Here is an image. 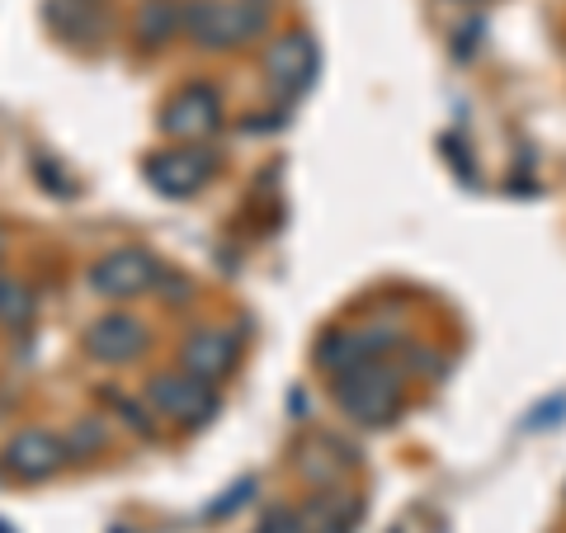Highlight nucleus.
<instances>
[{
  "label": "nucleus",
  "mask_w": 566,
  "mask_h": 533,
  "mask_svg": "<svg viewBox=\"0 0 566 533\" xmlns=\"http://www.w3.org/2000/svg\"><path fill=\"white\" fill-rule=\"evenodd\" d=\"M180 359H185V373L189 378H199V383H218V378H227V373L237 368V359H241V341L232 331H193L189 341H185V349H180Z\"/></svg>",
  "instance_id": "8"
},
{
  "label": "nucleus",
  "mask_w": 566,
  "mask_h": 533,
  "mask_svg": "<svg viewBox=\"0 0 566 533\" xmlns=\"http://www.w3.org/2000/svg\"><path fill=\"white\" fill-rule=\"evenodd\" d=\"M392 345L387 335L378 331H331L322 349H316V364L331 368V373H345L354 364H364V359H382V349Z\"/></svg>",
  "instance_id": "11"
},
{
  "label": "nucleus",
  "mask_w": 566,
  "mask_h": 533,
  "mask_svg": "<svg viewBox=\"0 0 566 533\" xmlns=\"http://www.w3.org/2000/svg\"><path fill=\"white\" fill-rule=\"evenodd\" d=\"M66 458V439L48 435V430H20L6 443V468L20 477V482H43L62 468Z\"/></svg>",
  "instance_id": "9"
},
{
  "label": "nucleus",
  "mask_w": 566,
  "mask_h": 533,
  "mask_svg": "<svg viewBox=\"0 0 566 533\" xmlns=\"http://www.w3.org/2000/svg\"><path fill=\"white\" fill-rule=\"evenodd\" d=\"M180 29V0H142L137 10V39L142 48H166Z\"/></svg>",
  "instance_id": "12"
},
{
  "label": "nucleus",
  "mask_w": 566,
  "mask_h": 533,
  "mask_svg": "<svg viewBox=\"0 0 566 533\" xmlns=\"http://www.w3.org/2000/svg\"><path fill=\"white\" fill-rule=\"evenodd\" d=\"M142 345H147V326L123 312L99 316V322L85 331V349H91L99 364H128L133 354H142Z\"/></svg>",
  "instance_id": "10"
},
{
  "label": "nucleus",
  "mask_w": 566,
  "mask_h": 533,
  "mask_svg": "<svg viewBox=\"0 0 566 533\" xmlns=\"http://www.w3.org/2000/svg\"><path fill=\"white\" fill-rule=\"evenodd\" d=\"M562 416H566V397H553V401H543V406H534V411H528L524 430H543V425H557Z\"/></svg>",
  "instance_id": "14"
},
{
  "label": "nucleus",
  "mask_w": 566,
  "mask_h": 533,
  "mask_svg": "<svg viewBox=\"0 0 566 533\" xmlns=\"http://www.w3.org/2000/svg\"><path fill=\"white\" fill-rule=\"evenodd\" d=\"M251 491H255V482H237V487H232V495H227V501H222V505H212V514H227V510H232V505H241V501H251Z\"/></svg>",
  "instance_id": "17"
},
{
  "label": "nucleus",
  "mask_w": 566,
  "mask_h": 533,
  "mask_svg": "<svg viewBox=\"0 0 566 533\" xmlns=\"http://www.w3.org/2000/svg\"><path fill=\"white\" fill-rule=\"evenodd\" d=\"M29 312H33V297L20 279H0V322H10V326H20L29 322Z\"/></svg>",
  "instance_id": "13"
},
{
  "label": "nucleus",
  "mask_w": 566,
  "mask_h": 533,
  "mask_svg": "<svg viewBox=\"0 0 566 533\" xmlns=\"http://www.w3.org/2000/svg\"><path fill=\"white\" fill-rule=\"evenodd\" d=\"M0 533H10V529H6V524H0Z\"/></svg>",
  "instance_id": "19"
},
{
  "label": "nucleus",
  "mask_w": 566,
  "mask_h": 533,
  "mask_svg": "<svg viewBox=\"0 0 566 533\" xmlns=\"http://www.w3.org/2000/svg\"><path fill=\"white\" fill-rule=\"evenodd\" d=\"M156 279H161V264L147 251H114L91 270V289L99 297H137V293H147Z\"/></svg>",
  "instance_id": "5"
},
{
  "label": "nucleus",
  "mask_w": 566,
  "mask_h": 533,
  "mask_svg": "<svg viewBox=\"0 0 566 533\" xmlns=\"http://www.w3.org/2000/svg\"><path fill=\"white\" fill-rule=\"evenodd\" d=\"M335 406H340L354 425L378 430V425L397 420V411H401V373L382 359H364L345 373H335Z\"/></svg>",
  "instance_id": "1"
},
{
  "label": "nucleus",
  "mask_w": 566,
  "mask_h": 533,
  "mask_svg": "<svg viewBox=\"0 0 566 533\" xmlns=\"http://www.w3.org/2000/svg\"><path fill=\"white\" fill-rule=\"evenodd\" d=\"M322 533H349V514H345V520H326Z\"/></svg>",
  "instance_id": "18"
},
{
  "label": "nucleus",
  "mask_w": 566,
  "mask_h": 533,
  "mask_svg": "<svg viewBox=\"0 0 566 533\" xmlns=\"http://www.w3.org/2000/svg\"><path fill=\"white\" fill-rule=\"evenodd\" d=\"M147 397L166 420L185 425V430H199V425H208L212 411H218V397L208 393V383L189 378V373H161V378H151Z\"/></svg>",
  "instance_id": "4"
},
{
  "label": "nucleus",
  "mask_w": 566,
  "mask_h": 533,
  "mask_svg": "<svg viewBox=\"0 0 566 533\" xmlns=\"http://www.w3.org/2000/svg\"><path fill=\"white\" fill-rule=\"evenodd\" d=\"M99 439H104V430L95 420H85V425H76V435H71V443H66V453H76V449H99Z\"/></svg>",
  "instance_id": "16"
},
{
  "label": "nucleus",
  "mask_w": 566,
  "mask_h": 533,
  "mask_svg": "<svg viewBox=\"0 0 566 533\" xmlns=\"http://www.w3.org/2000/svg\"><path fill=\"white\" fill-rule=\"evenodd\" d=\"M208 175H212V156L199 151V147H175V151H161V156H151L147 161L151 189L170 194V199H189V194H199Z\"/></svg>",
  "instance_id": "6"
},
{
  "label": "nucleus",
  "mask_w": 566,
  "mask_h": 533,
  "mask_svg": "<svg viewBox=\"0 0 566 533\" xmlns=\"http://www.w3.org/2000/svg\"><path fill=\"white\" fill-rule=\"evenodd\" d=\"M218 123H222V104H218V91H208V85H185L161 114V128L180 142H199Z\"/></svg>",
  "instance_id": "7"
},
{
  "label": "nucleus",
  "mask_w": 566,
  "mask_h": 533,
  "mask_svg": "<svg viewBox=\"0 0 566 533\" xmlns=\"http://www.w3.org/2000/svg\"><path fill=\"white\" fill-rule=\"evenodd\" d=\"M264 81H270L274 100H297L312 91L316 81V43L307 29H293L283 33V39L270 43V52H264Z\"/></svg>",
  "instance_id": "3"
},
{
  "label": "nucleus",
  "mask_w": 566,
  "mask_h": 533,
  "mask_svg": "<svg viewBox=\"0 0 566 533\" xmlns=\"http://www.w3.org/2000/svg\"><path fill=\"white\" fill-rule=\"evenodd\" d=\"M255 533H307V529H303V520H297L293 510H274Z\"/></svg>",
  "instance_id": "15"
},
{
  "label": "nucleus",
  "mask_w": 566,
  "mask_h": 533,
  "mask_svg": "<svg viewBox=\"0 0 566 533\" xmlns=\"http://www.w3.org/2000/svg\"><path fill=\"white\" fill-rule=\"evenodd\" d=\"M189 39L212 52L241 48L270 24V0H193L189 14Z\"/></svg>",
  "instance_id": "2"
}]
</instances>
